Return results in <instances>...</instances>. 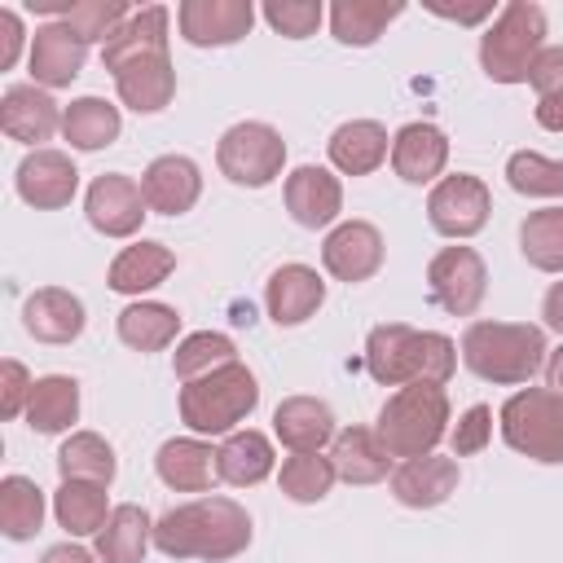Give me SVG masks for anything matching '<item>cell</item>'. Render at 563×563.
Returning a JSON list of instances; mask_svg holds the SVG:
<instances>
[{
    "mask_svg": "<svg viewBox=\"0 0 563 563\" xmlns=\"http://www.w3.org/2000/svg\"><path fill=\"white\" fill-rule=\"evenodd\" d=\"M251 545V515L233 497H194L154 519V550L167 559L229 563Z\"/></svg>",
    "mask_w": 563,
    "mask_h": 563,
    "instance_id": "6da1fadb",
    "label": "cell"
},
{
    "mask_svg": "<svg viewBox=\"0 0 563 563\" xmlns=\"http://www.w3.org/2000/svg\"><path fill=\"white\" fill-rule=\"evenodd\" d=\"M114 75V92L128 110L136 114H158L172 106L176 97V66H172V53H145V57H132L123 62Z\"/></svg>",
    "mask_w": 563,
    "mask_h": 563,
    "instance_id": "44dd1931",
    "label": "cell"
},
{
    "mask_svg": "<svg viewBox=\"0 0 563 563\" xmlns=\"http://www.w3.org/2000/svg\"><path fill=\"white\" fill-rule=\"evenodd\" d=\"M457 457H444V453H422V457H409L391 471L387 488L400 506L409 510H431V506H444L453 493H457Z\"/></svg>",
    "mask_w": 563,
    "mask_h": 563,
    "instance_id": "ac0fdd59",
    "label": "cell"
},
{
    "mask_svg": "<svg viewBox=\"0 0 563 563\" xmlns=\"http://www.w3.org/2000/svg\"><path fill=\"white\" fill-rule=\"evenodd\" d=\"M110 497L106 484H88V479H62L53 493V519L66 537H97L110 519Z\"/></svg>",
    "mask_w": 563,
    "mask_h": 563,
    "instance_id": "1f68e13d",
    "label": "cell"
},
{
    "mask_svg": "<svg viewBox=\"0 0 563 563\" xmlns=\"http://www.w3.org/2000/svg\"><path fill=\"white\" fill-rule=\"evenodd\" d=\"M13 185H18V198L26 207H35V211H62L79 194V167H75L70 154L44 145V150H31L18 163Z\"/></svg>",
    "mask_w": 563,
    "mask_h": 563,
    "instance_id": "4fadbf2b",
    "label": "cell"
},
{
    "mask_svg": "<svg viewBox=\"0 0 563 563\" xmlns=\"http://www.w3.org/2000/svg\"><path fill=\"white\" fill-rule=\"evenodd\" d=\"M150 545H154V519L136 501L114 506L106 528L97 532V559L101 563H145Z\"/></svg>",
    "mask_w": 563,
    "mask_h": 563,
    "instance_id": "4dcf8cb0",
    "label": "cell"
},
{
    "mask_svg": "<svg viewBox=\"0 0 563 563\" xmlns=\"http://www.w3.org/2000/svg\"><path fill=\"white\" fill-rule=\"evenodd\" d=\"M273 466H277L273 440L255 427H242V431L224 435L220 449H216V471L229 488H255L273 475Z\"/></svg>",
    "mask_w": 563,
    "mask_h": 563,
    "instance_id": "f1b7e54d",
    "label": "cell"
},
{
    "mask_svg": "<svg viewBox=\"0 0 563 563\" xmlns=\"http://www.w3.org/2000/svg\"><path fill=\"white\" fill-rule=\"evenodd\" d=\"M330 462H334V475L343 484H378V479H391V457L387 449L378 444L374 427H343L330 444Z\"/></svg>",
    "mask_w": 563,
    "mask_h": 563,
    "instance_id": "f546056e",
    "label": "cell"
},
{
    "mask_svg": "<svg viewBox=\"0 0 563 563\" xmlns=\"http://www.w3.org/2000/svg\"><path fill=\"white\" fill-rule=\"evenodd\" d=\"M31 387H35V378L26 374V365L9 356L0 365V413L4 418H22L26 413V400H31Z\"/></svg>",
    "mask_w": 563,
    "mask_h": 563,
    "instance_id": "7dc6e473",
    "label": "cell"
},
{
    "mask_svg": "<svg viewBox=\"0 0 563 563\" xmlns=\"http://www.w3.org/2000/svg\"><path fill=\"white\" fill-rule=\"evenodd\" d=\"M365 369L378 387H444L457 369V343L440 330H413L405 321H383L365 334Z\"/></svg>",
    "mask_w": 563,
    "mask_h": 563,
    "instance_id": "7a4b0ae2",
    "label": "cell"
},
{
    "mask_svg": "<svg viewBox=\"0 0 563 563\" xmlns=\"http://www.w3.org/2000/svg\"><path fill=\"white\" fill-rule=\"evenodd\" d=\"M260 405V378L251 374L246 361H229L202 378H189L180 383V396H176V409H180V422L194 431V435H233Z\"/></svg>",
    "mask_w": 563,
    "mask_h": 563,
    "instance_id": "277c9868",
    "label": "cell"
},
{
    "mask_svg": "<svg viewBox=\"0 0 563 563\" xmlns=\"http://www.w3.org/2000/svg\"><path fill=\"white\" fill-rule=\"evenodd\" d=\"M172 31V9L167 4H145L136 9L106 44H101V66L106 70H119L123 62L132 57H145V53H167V35Z\"/></svg>",
    "mask_w": 563,
    "mask_h": 563,
    "instance_id": "83f0119b",
    "label": "cell"
},
{
    "mask_svg": "<svg viewBox=\"0 0 563 563\" xmlns=\"http://www.w3.org/2000/svg\"><path fill=\"white\" fill-rule=\"evenodd\" d=\"M488 211H493V194L471 172L440 176L431 185V194H427V220H431V229L440 238H453V242L475 238L488 224Z\"/></svg>",
    "mask_w": 563,
    "mask_h": 563,
    "instance_id": "9c48e42d",
    "label": "cell"
},
{
    "mask_svg": "<svg viewBox=\"0 0 563 563\" xmlns=\"http://www.w3.org/2000/svg\"><path fill=\"white\" fill-rule=\"evenodd\" d=\"M374 435L391 462L435 453V444L449 435V391L435 383L396 387L374 418Z\"/></svg>",
    "mask_w": 563,
    "mask_h": 563,
    "instance_id": "5b68a950",
    "label": "cell"
},
{
    "mask_svg": "<svg viewBox=\"0 0 563 563\" xmlns=\"http://www.w3.org/2000/svg\"><path fill=\"white\" fill-rule=\"evenodd\" d=\"M176 273V251L167 242H154V238H136L132 246H123L110 268H106V286L114 295H145L154 286H163L167 277Z\"/></svg>",
    "mask_w": 563,
    "mask_h": 563,
    "instance_id": "484cf974",
    "label": "cell"
},
{
    "mask_svg": "<svg viewBox=\"0 0 563 563\" xmlns=\"http://www.w3.org/2000/svg\"><path fill=\"white\" fill-rule=\"evenodd\" d=\"M334 479H339V475H334L330 453H290V457L282 462V471H277L282 493H286L290 501H299V506L325 501L330 488H334Z\"/></svg>",
    "mask_w": 563,
    "mask_h": 563,
    "instance_id": "ab89813d",
    "label": "cell"
},
{
    "mask_svg": "<svg viewBox=\"0 0 563 563\" xmlns=\"http://www.w3.org/2000/svg\"><path fill=\"white\" fill-rule=\"evenodd\" d=\"M462 365L497 387H519L545 369V330L532 321H471L457 343Z\"/></svg>",
    "mask_w": 563,
    "mask_h": 563,
    "instance_id": "3957f363",
    "label": "cell"
},
{
    "mask_svg": "<svg viewBox=\"0 0 563 563\" xmlns=\"http://www.w3.org/2000/svg\"><path fill=\"white\" fill-rule=\"evenodd\" d=\"M541 48H545V9L532 0H510L479 35V70L493 84H528V70L541 57Z\"/></svg>",
    "mask_w": 563,
    "mask_h": 563,
    "instance_id": "8992f818",
    "label": "cell"
},
{
    "mask_svg": "<svg viewBox=\"0 0 563 563\" xmlns=\"http://www.w3.org/2000/svg\"><path fill=\"white\" fill-rule=\"evenodd\" d=\"M44 528V488L31 475L0 479V532L9 541H31Z\"/></svg>",
    "mask_w": 563,
    "mask_h": 563,
    "instance_id": "74e56055",
    "label": "cell"
},
{
    "mask_svg": "<svg viewBox=\"0 0 563 563\" xmlns=\"http://www.w3.org/2000/svg\"><path fill=\"white\" fill-rule=\"evenodd\" d=\"M216 167L220 176H229L233 185L242 189H264L282 176L286 167V141L273 123H260V119H242L233 123L220 145H216Z\"/></svg>",
    "mask_w": 563,
    "mask_h": 563,
    "instance_id": "ba28073f",
    "label": "cell"
},
{
    "mask_svg": "<svg viewBox=\"0 0 563 563\" xmlns=\"http://www.w3.org/2000/svg\"><path fill=\"white\" fill-rule=\"evenodd\" d=\"M84 216L101 238H136L150 216V202L141 194V180H132L123 172H106L88 185Z\"/></svg>",
    "mask_w": 563,
    "mask_h": 563,
    "instance_id": "8fae6325",
    "label": "cell"
},
{
    "mask_svg": "<svg viewBox=\"0 0 563 563\" xmlns=\"http://www.w3.org/2000/svg\"><path fill=\"white\" fill-rule=\"evenodd\" d=\"M40 563H101V559H97V550H84L75 541H62V545H48L40 554Z\"/></svg>",
    "mask_w": 563,
    "mask_h": 563,
    "instance_id": "f907efd6",
    "label": "cell"
},
{
    "mask_svg": "<svg viewBox=\"0 0 563 563\" xmlns=\"http://www.w3.org/2000/svg\"><path fill=\"white\" fill-rule=\"evenodd\" d=\"M427 290L449 317H475L488 295V264L475 246H444L427 264Z\"/></svg>",
    "mask_w": 563,
    "mask_h": 563,
    "instance_id": "30bf717a",
    "label": "cell"
},
{
    "mask_svg": "<svg viewBox=\"0 0 563 563\" xmlns=\"http://www.w3.org/2000/svg\"><path fill=\"white\" fill-rule=\"evenodd\" d=\"M22 44H26V31H22L18 9H0V70H13ZM26 48H31V44H26Z\"/></svg>",
    "mask_w": 563,
    "mask_h": 563,
    "instance_id": "c3c4849f",
    "label": "cell"
},
{
    "mask_svg": "<svg viewBox=\"0 0 563 563\" xmlns=\"http://www.w3.org/2000/svg\"><path fill=\"white\" fill-rule=\"evenodd\" d=\"M114 471H119V457L110 449L106 435L97 431H70L57 449V475L62 479H88V484H114Z\"/></svg>",
    "mask_w": 563,
    "mask_h": 563,
    "instance_id": "8d00e7d4",
    "label": "cell"
},
{
    "mask_svg": "<svg viewBox=\"0 0 563 563\" xmlns=\"http://www.w3.org/2000/svg\"><path fill=\"white\" fill-rule=\"evenodd\" d=\"M528 84L537 101H563V44H545L541 57L528 70Z\"/></svg>",
    "mask_w": 563,
    "mask_h": 563,
    "instance_id": "bcb514c9",
    "label": "cell"
},
{
    "mask_svg": "<svg viewBox=\"0 0 563 563\" xmlns=\"http://www.w3.org/2000/svg\"><path fill=\"white\" fill-rule=\"evenodd\" d=\"M444 163H449V136L435 123L418 119L391 136V172L405 185H435L444 176Z\"/></svg>",
    "mask_w": 563,
    "mask_h": 563,
    "instance_id": "7402d4cb",
    "label": "cell"
},
{
    "mask_svg": "<svg viewBox=\"0 0 563 563\" xmlns=\"http://www.w3.org/2000/svg\"><path fill=\"white\" fill-rule=\"evenodd\" d=\"M114 330H119V343L132 352H163L180 334V312L158 299H136L119 312Z\"/></svg>",
    "mask_w": 563,
    "mask_h": 563,
    "instance_id": "d6a6232c",
    "label": "cell"
},
{
    "mask_svg": "<svg viewBox=\"0 0 563 563\" xmlns=\"http://www.w3.org/2000/svg\"><path fill=\"white\" fill-rule=\"evenodd\" d=\"M501 440L541 466H563V396L550 387H519L497 413Z\"/></svg>",
    "mask_w": 563,
    "mask_h": 563,
    "instance_id": "52a82bcc",
    "label": "cell"
},
{
    "mask_svg": "<svg viewBox=\"0 0 563 563\" xmlns=\"http://www.w3.org/2000/svg\"><path fill=\"white\" fill-rule=\"evenodd\" d=\"M22 418H26V427L40 431V435L70 431V427L79 422V383H75L70 374H44V378H35Z\"/></svg>",
    "mask_w": 563,
    "mask_h": 563,
    "instance_id": "836d02e7",
    "label": "cell"
},
{
    "mask_svg": "<svg viewBox=\"0 0 563 563\" xmlns=\"http://www.w3.org/2000/svg\"><path fill=\"white\" fill-rule=\"evenodd\" d=\"M123 132V119H119V106H110L106 97H75L66 110H62V136L70 141V150H106L114 145Z\"/></svg>",
    "mask_w": 563,
    "mask_h": 563,
    "instance_id": "d590c367",
    "label": "cell"
},
{
    "mask_svg": "<svg viewBox=\"0 0 563 563\" xmlns=\"http://www.w3.org/2000/svg\"><path fill=\"white\" fill-rule=\"evenodd\" d=\"M383 255H387L383 233L369 220H339L321 242V268L347 286L369 282L383 268Z\"/></svg>",
    "mask_w": 563,
    "mask_h": 563,
    "instance_id": "5bb4252c",
    "label": "cell"
},
{
    "mask_svg": "<svg viewBox=\"0 0 563 563\" xmlns=\"http://www.w3.org/2000/svg\"><path fill=\"white\" fill-rule=\"evenodd\" d=\"M62 110L53 101L48 88L40 84H13L0 97V132L9 141H22L31 150H44V141H53V132H62Z\"/></svg>",
    "mask_w": 563,
    "mask_h": 563,
    "instance_id": "2e32d148",
    "label": "cell"
},
{
    "mask_svg": "<svg viewBox=\"0 0 563 563\" xmlns=\"http://www.w3.org/2000/svg\"><path fill=\"white\" fill-rule=\"evenodd\" d=\"M273 435L282 440V449L290 453H321L325 444H334L339 427H334V409L321 396H286L273 409Z\"/></svg>",
    "mask_w": 563,
    "mask_h": 563,
    "instance_id": "cb8c5ba5",
    "label": "cell"
},
{
    "mask_svg": "<svg viewBox=\"0 0 563 563\" xmlns=\"http://www.w3.org/2000/svg\"><path fill=\"white\" fill-rule=\"evenodd\" d=\"M519 251L537 273H563V207L528 211L519 224Z\"/></svg>",
    "mask_w": 563,
    "mask_h": 563,
    "instance_id": "f35d334b",
    "label": "cell"
},
{
    "mask_svg": "<svg viewBox=\"0 0 563 563\" xmlns=\"http://www.w3.org/2000/svg\"><path fill=\"white\" fill-rule=\"evenodd\" d=\"M545 387L563 396V343L550 347V356H545Z\"/></svg>",
    "mask_w": 563,
    "mask_h": 563,
    "instance_id": "db71d44e",
    "label": "cell"
},
{
    "mask_svg": "<svg viewBox=\"0 0 563 563\" xmlns=\"http://www.w3.org/2000/svg\"><path fill=\"white\" fill-rule=\"evenodd\" d=\"M506 185L523 198H563V158H545L537 150H515L506 158Z\"/></svg>",
    "mask_w": 563,
    "mask_h": 563,
    "instance_id": "b9f144b4",
    "label": "cell"
},
{
    "mask_svg": "<svg viewBox=\"0 0 563 563\" xmlns=\"http://www.w3.org/2000/svg\"><path fill=\"white\" fill-rule=\"evenodd\" d=\"M260 13H264V22H268L277 35H286V40H308V35H317V26L325 22L321 0H268Z\"/></svg>",
    "mask_w": 563,
    "mask_h": 563,
    "instance_id": "ee69618b",
    "label": "cell"
},
{
    "mask_svg": "<svg viewBox=\"0 0 563 563\" xmlns=\"http://www.w3.org/2000/svg\"><path fill=\"white\" fill-rule=\"evenodd\" d=\"M229 361H238V343L229 334H220V330H198V334H185L176 343L172 374L180 383H189V378H202V374H211V369H220Z\"/></svg>",
    "mask_w": 563,
    "mask_h": 563,
    "instance_id": "60d3db41",
    "label": "cell"
},
{
    "mask_svg": "<svg viewBox=\"0 0 563 563\" xmlns=\"http://www.w3.org/2000/svg\"><path fill=\"white\" fill-rule=\"evenodd\" d=\"M427 9H431L435 18H449V22H457V26H475V22H484V18L493 13V0H484V4H466V9H462V4L453 9V4H440V0H427Z\"/></svg>",
    "mask_w": 563,
    "mask_h": 563,
    "instance_id": "681fc988",
    "label": "cell"
},
{
    "mask_svg": "<svg viewBox=\"0 0 563 563\" xmlns=\"http://www.w3.org/2000/svg\"><path fill=\"white\" fill-rule=\"evenodd\" d=\"M282 198H286V211L299 229H334V220L343 211V180L330 167L303 163L286 176Z\"/></svg>",
    "mask_w": 563,
    "mask_h": 563,
    "instance_id": "e0dca14e",
    "label": "cell"
},
{
    "mask_svg": "<svg viewBox=\"0 0 563 563\" xmlns=\"http://www.w3.org/2000/svg\"><path fill=\"white\" fill-rule=\"evenodd\" d=\"M493 440V409L488 405H471L457 427L449 431V444H453V457H471V453H484Z\"/></svg>",
    "mask_w": 563,
    "mask_h": 563,
    "instance_id": "f6af8a7d",
    "label": "cell"
},
{
    "mask_svg": "<svg viewBox=\"0 0 563 563\" xmlns=\"http://www.w3.org/2000/svg\"><path fill=\"white\" fill-rule=\"evenodd\" d=\"M128 18H132V9H128L123 0H75L62 22H66L84 44H106Z\"/></svg>",
    "mask_w": 563,
    "mask_h": 563,
    "instance_id": "7bdbcfd3",
    "label": "cell"
},
{
    "mask_svg": "<svg viewBox=\"0 0 563 563\" xmlns=\"http://www.w3.org/2000/svg\"><path fill=\"white\" fill-rule=\"evenodd\" d=\"M537 123L545 128V132H563V101H537Z\"/></svg>",
    "mask_w": 563,
    "mask_h": 563,
    "instance_id": "f5cc1de1",
    "label": "cell"
},
{
    "mask_svg": "<svg viewBox=\"0 0 563 563\" xmlns=\"http://www.w3.org/2000/svg\"><path fill=\"white\" fill-rule=\"evenodd\" d=\"M88 62V44L66 26V22H40L35 35H31V48H26V70H31V84L40 88H70L79 79Z\"/></svg>",
    "mask_w": 563,
    "mask_h": 563,
    "instance_id": "9a60e30c",
    "label": "cell"
},
{
    "mask_svg": "<svg viewBox=\"0 0 563 563\" xmlns=\"http://www.w3.org/2000/svg\"><path fill=\"white\" fill-rule=\"evenodd\" d=\"M321 303H325V282L317 268H308V264L273 268L268 286H264V312L273 325H282V330L303 325L308 317H317Z\"/></svg>",
    "mask_w": 563,
    "mask_h": 563,
    "instance_id": "d6986e66",
    "label": "cell"
},
{
    "mask_svg": "<svg viewBox=\"0 0 563 563\" xmlns=\"http://www.w3.org/2000/svg\"><path fill=\"white\" fill-rule=\"evenodd\" d=\"M22 325L40 343H75L84 334V325H88V312H84V299L75 290L40 286L22 303Z\"/></svg>",
    "mask_w": 563,
    "mask_h": 563,
    "instance_id": "603a6c76",
    "label": "cell"
},
{
    "mask_svg": "<svg viewBox=\"0 0 563 563\" xmlns=\"http://www.w3.org/2000/svg\"><path fill=\"white\" fill-rule=\"evenodd\" d=\"M325 150L339 176H369L391 158V136L378 119H347L330 132Z\"/></svg>",
    "mask_w": 563,
    "mask_h": 563,
    "instance_id": "d4e9b609",
    "label": "cell"
},
{
    "mask_svg": "<svg viewBox=\"0 0 563 563\" xmlns=\"http://www.w3.org/2000/svg\"><path fill=\"white\" fill-rule=\"evenodd\" d=\"M405 13L400 0H334L330 4V35L339 44H352V48H369L396 18Z\"/></svg>",
    "mask_w": 563,
    "mask_h": 563,
    "instance_id": "e575fe53",
    "label": "cell"
},
{
    "mask_svg": "<svg viewBox=\"0 0 563 563\" xmlns=\"http://www.w3.org/2000/svg\"><path fill=\"white\" fill-rule=\"evenodd\" d=\"M541 317H545L550 330L563 334V282H554V286L545 290V299H541Z\"/></svg>",
    "mask_w": 563,
    "mask_h": 563,
    "instance_id": "816d5d0a",
    "label": "cell"
},
{
    "mask_svg": "<svg viewBox=\"0 0 563 563\" xmlns=\"http://www.w3.org/2000/svg\"><path fill=\"white\" fill-rule=\"evenodd\" d=\"M154 471L172 493H207L220 471H216V449L202 435H176L163 440L154 453Z\"/></svg>",
    "mask_w": 563,
    "mask_h": 563,
    "instance_id": "4316f807",
    "label": "cell"
},
{
    "mask_svg": "<svg viewBox=\"0 0 563 563\" xmlns=\"http://www.w3.org/2000/svg\"><path fill=\"white\" fill-rule=\"evenodd\" d=\"M255 26L251 0H180L176 4V31L194 48H229L246 40Z\"/></svg>",
    "mask_w": 563,
    "mask_h": 563,
    "instance_id": "7c38bea8",
    "label": "cell"
},
{
    "mask_svg": "<svg viewBox=\"0 0 563 563\" xmlns=\"http://www.w3.org/2000/svg\"><path fill=\"white\" fill-rule=\"evenodd\" d=\"M141 194L154 216H185L202 198V172L189 154H158L141 172Z\"/></svg>",
    "mask_w": 563,
    "mask_h": 563,
    "instance_id": "ffe728a7",
    "label": "cell"
}]
</instances>
